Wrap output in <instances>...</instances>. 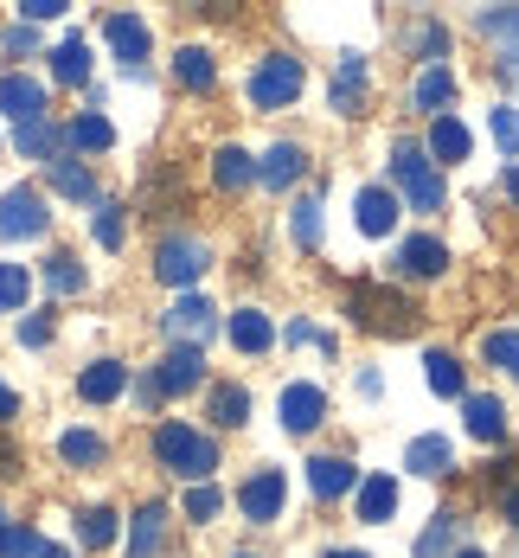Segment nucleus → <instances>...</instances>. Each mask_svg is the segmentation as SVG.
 <instances>
[{"label":"nucleus","instance_id":"obj_23","mask_svg":"<svg viewBox=\"0 0 519 558\" xmlns=\"http://www.w3.org/2000/svg\"><path fill=\"white\" fill-rule=\"evenodd\" d=\"M173 77H180L186 90H212V84H219V64H212V52H206V46H180V58H173Z\"/></svg>","mask_w":519,"mask_h":558},{"label":"nucleus","instance_id":"obj_7","mask_svg":"<svg viewBox=\"0 0 519 558\" xmlns=\"http://www.w3.org/2000/svg\"><path fill=\"white\" fill-rule=\"evenodd\" d=\"M283 501H288L283 469H263V475H250V482L237 488V507H244L250 520H283Z\"/></svg>","mask_w":519,"mask_h":558},{"label":"nucleus","instance_id":"obj_35","mask_svg":"<svg viewBox=\"0 0 519 558\" xmlns=\"http://www.w3.org/2000/svg\"><path fill=\"white\" fill-rule=\"evenodd\" d=\"M456 526H461V520L436 513V520H430V533L417 539V558H449V546H456Z\"/></svg>","mask_w":519,"mask_h":558},{"label":"nucleus","instance_id":"obj_38","mask_svg":"<svg viewBox=\"0 0 519 558\" xmlns=\"http://www.w3.org/2000/svg\"><path fill=\"white\" fill-rule=\"evenodd\" d=\"M487 360H494L507 379H519V335L514 328H494V335H487Z\"/></svg>","mask_w":519,"mask_h":558},{"label":"nucleus","instance_id":"obj_54","mask_svg":"<svg viewBox=\"0 0 519 558\" xmlns=\"http://www.w3.org/2000/svg\"><path fill=\"white\" fill-rule=\"evenodd\" d=\"M46 558H71V553H64V546H46Z\"/></svg>","mask_w":519,"mask_h":558},{"label":"nucleus","instance_id":"obj_19","mask_svg":"<svg viewBox=\"0 0 519 558\" xmlns=\"http://www.w3.org/2000/svg\"><path fill=\"white\" fill-rule=\"evenodd\" d=\"M206 328H212V308H206L199 295H180V302L168 308V335H173V347H180V340L193 347V340L206 335Z\"/></svg>","mask_w":519,"mask_h":558},{"label":"nucleus","instance_id":"obj_20","mask_svg":"<svg viewBox=\"0 0 519 558\" xmlns=\"http://www.w3.org/2000/svg\"><path fill=\"white\" fill-rule=\"evenodd\" d=\"M58 142H64V135H58L46 116H39V122H20V129H13V148H20L26 161H46V168L58 161Z\"/></svg>","mask_w":519,"mask_h":558},{"label":"nucleus","instance_id":"obj_25","mask_svg":"<svg viewBox=\"0 0 519 558\" xmlns=\"http://www.w3.org/2000/svg\"><path fill=\"white\" fill-rule=\"evenodd\" d=\"M270 340H276V328H270V315H263V308H237V315H231V347L263 353Z\"/></svg>","mask_w":519,"mask_h":558},{"label":"nucleus","instance_id":"obj_1","mask_svg":"<svg viewBox=\"0 0 519 558\" xmlns=\"http://www.w3.org/2000/svg\"><path fill=\"white\" fill-rule=\"evenodd\" d=\"M346 315L366 328V335H417V302L398 295V289H385V282H353L346 289Z\"/></svg>","mask_w":519,"mask_h":558},{"label":"nucleus","instance_id":"obj_34","mask_svg":"<svg viewBox=\"0 0 519 558\" xmlns=\"http://www.w3.org/2000/svg\"><path fill=\"white\" fill-rule=\"evenodd\" d=\"M58 456L90 469V462H103V437H97V430H64V437H58Z\"/></svg>","mask_w":519,"mask_h":558},{"label":"nucleus","instance_id":"obj_28","mask_svg":"<svg viewBox=\"0 0 519 558\" xmlns=\"http://www.w3.org/2000/svg\"><path fill=\"white\" fill-rule=\"evenodd\" d=\"M64 142H71V148H84V155H103V148L115 142V129L103 122V116H77V122L64 129Z\"/></svg>","mask_w":519,"mask_h":558},{"label":"nucleus","instance_id":"obj_46","mask_svg":"<svg viewBox=\"0 0 519 558\" xmlns=\"http://www.w3.org/2000/svg\"><path fill=\"white\" fill-rule=\"evenodd\" d=\"M58 13H64V0H26V7H20L26 26H33V20H58Z\"/></svg>","mask_w":519,"mask_h":558},{"label":"nucleus","instance_id":"obj_36","mask_svg":"<svg viewBox=\"0 0 519 558\" xmlns=\"http://www.w3.org/2000/svg\"><path fill=\"white\" fill-rule=\"evenodd\" d=\"M77 533H84V546H110L115 539V513L110 507H84V513H77Z\"/></svg>","mask_w":519,"mask_h":558},{"label":"nucleus","instance_id":"obj_47","mask_svg":"<svg viewBox=\"0 0 519 558\" xmlns=\"http://www.w3.org/2000/svg\"><path fill=\"white\" fill-rule=\"evenodd\" d=\"M20 340H26V347H46V340H52V322H39V315L20 322Z\"/></svg>","mask_w":519,"mask_h":558},{"label":"nucleus","instance_id":"obj_41","mask_svg":"<svg viewBox=\"0 0 519 558\" xmlns=\"http://www.w3.org/2000/svg\"><path fill=\"white\" fill-rule=\"evenodd\" d=\"M26 289H33L26 282V264H0V315L7 308H26Z\"/></svg>","mask_w":519,"mask_h":558},{"label":"nucleus","instance_id":"obj_10","mask_svg":"<svg viewBox=\"0 0 519 558\" xmlns=\"http://www.w3.org/2000/svg\"><path fill=\"white\" fill-rule=\"evenodd\" d=\"M398 270L404 277H443V270H449L443 238H430V231H423V238H404L398 244Z\"/></svg>","mask_w":519,"mask_h":558},{"label":"nucleus","instance_id":"obj_9","mask_svg":"<svg viewBox=\"0 0 519 558\" xmlns=\"http://www.w3.org/2000/svg\"><path fill=\"white\" fill-rule=\"evenodd\" d=\"M199 379H206V360H199V347H168V360L155 366V386L173 391V398H180V391H193Z\"/></svg>","mask_w":519,"mask_h":558},{"label":"nucleus","instance_id":"obj_56","mask_svg":"<svg viewBox=\"0 0 519 558\" xmlns=\"http://www.w3.org/2000/svg\"><path fill=\"white\" fill-rule=\"evenodd\" d=\"M328 558H366V553H328Z\"/></svg>","mask_w":519,"mask_h":558},{"label":"nucleus","instance_id":"obj_57","mask_svg":"<svg viewBox=\"0 0 519 558\" xmlns=\"http://www.w3.org/2000/svg\"><path fill=\"white\" fill-rule=\"evenodd\" d=\"M0 533H7V513H0Z\"/></svg>","mask_w":519,"mask_h":558},{"label":"nucleus","instance_id":"obj_26","mask_svg":"<svg viewBox=\"0 0 519 558\" xmlns=\"http://www.w3.org/2000/svg\"><path fill=\"white\" fill-rule=\"evenodd\" d=\"M430 155L436 161H468V129H461L456 116H436L430 122Z\"/></svg>","mask_w":519,"mask_h":558},{"label":"nucleus","instance_id":"obj_30","mask_svg":"<svg viewBox=\"0 0 519 558\" xmlns=\"http://www.w3.org/2000/svg\"><path fill=\"white\" fill-rule=\"evenodd\" d=\"M449 97H456V77H449V71H443V64H430V71H423V77H417V110H443V104H449Z\"/></svg>","mask_w":519,"mask_h":558},{"label":"nucleus","instance_id":"obj_22","mask_svg":"<svg viewBox=\"0 0 519 558\" xmlns=\"http://www.w3.org/2000/svg\"><path fill=\"white\" fill-rule=\"evenodd\" d=\"M359 104H366V58L346 52V58H341V77H334V110H341V116H359Z\"/></svg>","mask_w":519,"mask_h":558},{"label":"nucleus","instance_id":"obj_5","mask_svg":"<svg viewBox=\"0 0 519 558\" xmlns=\"http://www.w3.org/2000/svg\"><path fill=\"white\" fill-rule=\"evenodd\" d=\"M46 225H52V213H46V193L39 186L0 193V238H39Z\"/></svg>","mask_w":519,"mask_h":558},{"label":"nucleus","instance_id":"obj_14","mask_svg":"<svg viewBox=\"0 0 519 558\" xmlns=\"http://www.w3.org/2000/svg\"><path fill=\"white\" fill-rule=\"evenodd\" d=\"M353 213H359V231H366V238H385V231L398 225V193H385V186H366Z\"/></svg>","mask_w":519,"mask_h":558},{"label":"nucleus","instance_id":"obj_15","mask_svg":"<svg viewBox=\"0 0 519 558\" xmlns=\"http://www.w3.org/2000/svg\"><path fill=\"white\" fill-rule=\"evenodd\" d=\"M353 482H359V475H353V462H346V456H314V462H308V488H314L321 501H341Z\"/></svg>","mask_w":519,"mask_h":558},{"label":"nucleus","instance_id":"obj_3","mask_svg":"<svg viewBox=\"0 0 519 558\" xmlns=\"http://www.w3.org/2000/svg\"><path fill=\"white\" fill-rule=\"evenodd\" d=\"M392 180L410 193L417 213H436V206H443V173L430 168V155H423L417 142H398V148H392Z\"/></svg>","mask_w":519,"mask_h":558},{"label":"nucleus","instance_id":"obj_18","mask_svg":"<svg viewBox=\"0 0 519 558\" xmlns=\"http://www.w3.org/2000/svg\"><path fill=\"white\" fill-rule=\"evenodd\" d=\"M404 469L410 475H449L456 469V449H449V437H417V444L404 449Z\"/></svg>","mask_w":519,"mask_h":558},{"label":"nucleus","instance_id":"obj_6","mask_svg":"<svg viewBox=\"0 0 519 558\" xmlns=\"http://www.w3.org/2000/svg\"><path fill=\"white\" fill-rule=\"evenodd\" d=\"M199 270H206V244H199V238H168V244L155 251V277L168 282V289L199 282Z\"/></svg>","mask_w":519,"mask_h":558},{"label":"nucleus","instance_id":"obj_49","mask_svg":"<svg viewBox=\"0 0 519 558\" xmlns=\"http://www.w3.org/2000/svg\"><path fill=\"white\" fill-rule=\"evenodd\" d=\"M417 52H443V26H417Z\"/></svg>","mask_w":519,"mask_h":558},{"label":"nucleus","instance_id":"obj_4","mask_svg":"<svg viewBox=\"0 0 519 558\" xmlns=\"http://www.w3.org/2000/svg\"><path fill=\"white\" fill-rule=\"evenodd\" d=\"M295 97H301V58H288V52L263 58L257 77H250V104H257V110H283Z\"/></svg>","mask_w":519,"mask_h":558},{"label":"nucleus","instance_id":"obj_58","mask_svg":"<svg viewBox=\"0 0 519 558\" xmlns=\"http://www.w3.org/2000/svg\"><path fill=\"white\" fill-rule=\"evenodd\" d=\"M244 558H250V553H244Z\"/></svg>","mask_w":519,"mask_h":558},{"label":"nucleus","instance_id":"obj_52","mask_svg":"<svg viewBox=\"0 0 519 558\" xmlns=\"http://www.w3.org/2000/svg\"><path fill=\"white\" fill-rule=\"evenodd\" d=\"M501 513H507V520L519 526V488H507V501H501Z\"/></svg>","mask_w":519,"mask_h":558},{"label":"nucleus","instance_id":"obj_37","mask_svg":"<svg viewBox=\"0 0 519 558\" xmlns=\"http://www.w3.org/2000/svg\"><path fill=\"white\" fill-rule=\"evenodd\" d=\"M46 289H52V295H77V289H84V264H77V257H52V264H46Z\"/></svg>","mask_w":519,"mask_h":558},{"label":"nucleus","instance_id":"obj_40","mask_svg":"<svg viewBox=\"0 0 519 558\" xmlns=\"http://www.w3.org/2000/svg\"><path fill=\"white\" fill-rule=\"evenodd\" d=\"M295 244L301 251L321 244V199H295Z\"/></svg>","mask_w":519,"mask_h":558},{"label":"nucleus","instance_id":"obj_55","mask_svg":"<svg viewBox=\"0 0 519 558\" xmlns=\"http://www.w3.org/2000/svg\"><path fill=\"white\" fill-rule=\"evenodd\" d=\"M456 558H487V553H474V546H468V553H456Z\"/></svg>","mask_w":519,"mask_h":558},{"label":"nucleus","instance_id":"obj_45","mask_svg":"<svg viewBox=\"0 0 519 558\" xmlns=\"http://www.w3.org/2000/svg\"><path fill=\"white\" fill-rule=\"evenodd\" d=\"M494 142L501 155H519V110H494Z\"/></svg>","mask_w":519,"mask_h":558},{"label":"nucleus","instance_id":"obj_2","mask_svg":"<svg viewBox=\"0 0 519 558\" xmlns=\"http://www.w3.org/2000/svg\"><path fill=\"white\" fill-rule=\"evenodd\" d=\"M155 456H161V469H173V475H193V482H206V475L219 469V449H212V437H199L193 424H161V430H155Z\"/></svg>","mask_w":519,"mask_h":558},{"label":"nucleus","instance_id":"obj_42","mask_svg":"<svg viewBox=\"0 0 519 558\" xmlns=\"http://www.w3.org/2000/svg\"><path fill=\"white\" fill-rule=\"evenodd\" d=\"M52 186L64 199H90V173L77 168V161H52Z\"/></svg>","mask_w":519,"mask_h":558},{"label":"nucleus","instance_id":"obj_8","mask_svg":"<svg viewBox=\"0 0 519 558\" xmlns=\"http://www.w3.org/2000/svg\"><path fill=\"white\" fill-rule=\"evenodd\" d=\"M0 110L13 116V122H39L46 116V84L26 77V71H7L0 77Z\"/></svg>","mask_w":519,"mask_h":558},{"label":"nucleus","instance_id":"obj_32","mask_svg":"<svg viewBox=\"0 0 519 558\" xmlns=\"http://www.w3.org/2000/svg\"><path fill=\"white\" fill-rule=\"evenodd\" d=\"M244 417H250V391H244V386H219V391H212V424L237 430Z\"/></svg>","mask_w":519,"mask_h":558},{"label":"nucleus","instance_id":"obj_12","mask_svg":"<svg viewBox=\"0 0 519 558\" xmlns=\"http://www.w3.org/2000/svg\"><path fill=\"white\" fill-rule=\"evenodd\" d=\"M461 417H468L474 444H507V404L501 398H461Z\"/></svg>","mask_w":519,"mask_h":558},{"label":"nucleus","instance_id":"obj_11","mask_svg":"<svg viewBox=\"0 0 519 558\" xmlns=\"http://www.w3.org/2000/svg\"><path fill=\"white\" fill-rule=\"evenodd\" d=\"M321 417H328V391L321 386H288L283 391V424L295 430V437H308Z\"/></svg>","mask_w":519,"mask_h":558},{"label":"nucleus","instance_id":"obj_17","mask_svg":"<svg viewBox=\"0 0 519 558\" xmlns=\"http://www.w3.org/2000/svg\"><path fill=\"white\" fill-rule=\"evenodd\" d=\"M103 33H110V46H115L122 64H141V58H148V26H141L135 13H110V20H103Z\"/></svg>","mask_w":519,"mask_h":558},{"label":"nucleus","instance_id":"obj_53","mask_svg":"<svg viewBox=\"0 0 519 558\" xmlns=\"http://www.w3.org/2000/svg\"><path fill=\"white\" fill-rule=\"evenodd\" d=\"M507 193H514V199H519V161H514V168H507Z\"/></svg>","mask_w":519,"mask_h":558},{"label":"nucleus","instance_id":"obj_16","mask_svg":"<svg viewBox=\"0 0 519 558\" xmlns=\"http://www.w3.org/2000/svg\"><path fill=\"white\" fill-rule=\"evenodd\" d=\"M481 33H487V46L507 58V71H519V7H494V13H481Z\"/></svg>","mask_w":519,"mask_h":558},{"label":"nucleus","instance_id":"obj_29","mask_svg":"<svg viewBox=\"0 0 519 558\" xmlns=\"http://www.w3.org/2000/svg\"><path fill=\"white\" fill-rule=\"evenodd\" d=\"M52 77L58 84H84V77H90V46H84V39H64L52 52Z\"/></svg>","mask_w":519,"mask_h":558},{"label":"nucleus","instance_id":"obj_43","mask_svg":"<svg viewBox=\"0 0 519 558\" xmlns=\"http://www.w3.org/2000/svg\"><path fill=\"white\" fill-rule=\"evenodd\" d=\"M219 507H225V495H219V488H212V482H199V488H193V495H186V520H212V513H219Z\"/></svg>","mask_w":519,"mask_h":558},{"label":"nucleus","instance_id":"obj_31","mask_svg":"<svg viewBox=\"0 0 519 558\" xmlns=\"http://www.w3.org/2000/svg\"><path fill=\"white\" fill-rule=\"evenodd\" d=\"M212 173H219V186H250L263 168H257L244 148H219V155H212Z\"/></svg>","mask_w":519,"mask_h":558},{"label":"nucleus","instance_id":"obj_24","mask_svg":"<svg viewBox=\"0 0 519 558\" xmlns=\"http://www.w3.org/2000/svg\"><path fill=\"white\" fill-rule=\"evenodd\" d=\"M392 507H398V482L392 475H366L359 482V520L379 526V520H392Z\"/></svg>","mask_w":519,"mask_h":558},{"label":"nucleus","instance_id":"obj_44","mask_svg":"<svg viewBox=\"0 0 519 558\" xmlns=\"http://www.w3.org/2000/svg\"><path fill=\"white\" fill-rule=\"evenodd\" d=\"M97 244H103V251L122 244V206H97Z\"/></svg>","mask_w":519,"mask_h":558},{"label":"nucleus","instance_id":"obj_50","mask_svg":"<svg viewBox=\"0 0 519 558\" xmlns=\"http://www.w3.org/2000/svg\"><path fill=\"white\" fill-rule=\"evenodd\" d=\"M13 411H20V398H13V391H7V379H0V424H7V417H13Z\"/></svg>","mask_w":519,"mask_h":558},{"label":"nucleus","instance_id":"obj_21","mask_svg":"<svg viewBox=\"0 0 519 558\" xmlns=\"http://www.w3.org/2000/svg\"><path fill=\"white\" fill-rule=\"evenodd\" d=\"M161 539H168V507H141L135 513V533H128V558H155L161 553Z\"/></svg>","mask_w":519,"mask_h":558},{"label":"nucleus","instance_id":"obj_39","mask_svg":"<svg viewBox=\"0 0 519 558\" xmlns=\"http://www.w3.org/2000/svg\"><path fill=\"white\" fill-rule=\"evenodd\" d=\"M0 558H46V539L33 526H7L0 533Z\"/></svg>","mask_w":519,"mask_h":558},{"label":"nucleus","instance_id":"obj_27","mask_svg":"<svg viewBox=\"0 0 519 558\" xmlns=\"http://www.w3.org/2000/svg\"><path fill=\"white\" fill-rule=\"evenodd\" d=\"M301 168H308V155H301L295 142H276V148L263 155V173H257V180H270V186H288V180H301Z\"/></svg>","mask_w":519,"mask_h":558},{"label":"nucleus","instance_id":"obj_51","mask_svg":"<svg viewBox=\"0 0 519 558\" xmlns=\"http://www.w3.org/2000/svg\"><path fill=\"white\" fill-rule=\"evenodd\" d=\"M13 462H20V449H13L7 437H0V475H13Z\"/></svg>","mask_w":519,"mask_h":558},{"label":"nucleus","instance_id":"obj_48","mask_svg":"<svg viewBox=\"0 0 519 558\" xmlns=\"http://www.w3.org/2000/svg\"><path fill=\"white\" fill-rule=\"evenodd\" d=\"M33 46H39V39H33V26H26V20H20V26H7V52H33Z\"/></svg>","mask_w":519,"mask_h":558},{"label":"nucleus","instance_id":"obj_33","mask_svg":"<svg viewBox=\"0 0 519 558\" xmlns=\"http://www.w3.org/2000/svg\"><path fill=\"white\" fill-rule=\"evenodd\" d=\"M423 379H430L436 398H461V366L449 353H430V360H423Z\"/></svg>","mask_w":519,"mask_h":558},{"label":"nucleus","instance_id":"obj_13","mask_svg":"<svg viewBox=\"0 0 519 558\" xmlns=\"http://www.w3.org/2000/svg\"><path fill=\"white\" fill-rule=\"evenodd\" d=\"M122 386H128V366H122V360H97V366H84L77 398H84V404H110V398H122Z\"/></svg>","mask_w":519,"mask_h":558}]
</instances>
